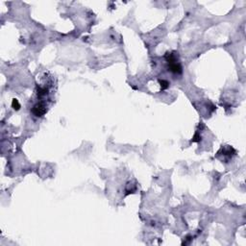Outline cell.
Here are the masks:
<instances>
[{
	"instance_id": "3957f363",
	"label": "cell",
	"mask_w": 246,
	"mask_h": 246,
	"mask_svg": "<svg viewBox=\"0 0 246 246\" xmlns=\"http://www.w3.org/2000/svg\"><path fill=\"white\" fill-rule=\"evenodd\" d=\"M164 58H166V61L168 64L171 63H175V62H178V53L173 51V52H167L164 55Z\"/></svg>"
},
{
	"instance_id": "5b68a950",
	"label": "cell",
	"mask_w": 246,
	"mask_h": 246,
	"mask_svg": "<svg viewBox=\"0 0 246 246\" xmlns=\"http://www.w3.org/2000/svg\"><path fill=\"white\" fill-rule=\"evenodd\" d=\"M12 107H13V109L15 110V111H18V110L20 109V104L18 103V100H17V99H13Z\"/></svg>"
},
{
	"instance_id": "7a4b0ae2",
	"label": "cell",
	"mask_w": 246,
	"mask_h": 246,
	"mask_svg": "<svg viewBox=\"0 0 246 246\" xmlns=\"http://www.w3.org/2000/svg\"><path fill=\"white\" fill-rule=\"evenodd\" d=\"M168 68L170 71L173 72L174 74H182V72H183V67L179 62L168 64Z\"/></svg>"
},
{
	"instance_id": "8992f818",
	"label": "cell",
	"mask_w": 246,
	"mask_h": 246,
	"mask_svg": "<svg viewBox=\"0 0 246 246\" xmlns=\"http://www.w3.org/2000/svg\"><path fill=\"white\" fill-rule=\"evenodd\" d=\"M200 140H201V137H200V135H199V133H198V132H196V133H195V135H194V137H193V139H192V140H191V141H192V142H199Z\"/></svg>"
},
{
	"instance_id": "277c9868",
	"label": "cell",
	"mask_w": 246,
	"mask_h": 246,
	"mask_svg": "<svg viewBox=\"0 0 246 246\" xmlns=\"http://www.w3.org/2000/svg\"><path fill=\"white\" fill-rule=\"evenodd\" d=\"M159 82H160V84H161V88H162V90H166L167 88H168L169 86V82L168 81H166V80H159Z\"/></svg>"
},
{
	"instance_id": "6da1fadb",
	"label": "cell",
	"mask_w": 246,
	"mask_h": 246,
	"mask_svg": "<svg viewBox=\"0 0 246 246\" xmlns=\"http://www.w3.org/2000/svg\"><path fill=\"white\" fill-rule=\"evenodd\" d=\"M47 112V108L45 106V104L43 102H38L37 104H35L33 108H32V113H34L36 117H42Z\"/></svg>"
}]
</instances>
